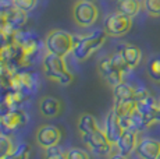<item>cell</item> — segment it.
Instances as JSON below:
<instances>
[{"mask_svg": "<svg viewBox=\"0 0 160 159\" xmlns=\"http://www.w3.org/2000/svg\"><path fill=\"white\" fill-rule=\"evenodd\" d=\"M61 109H63V103H61L60 99H57L54 96H45L39 102V110H41L43 117H57L61 113Z\"/></svg>", "mask_w": 160, "mask_h": 159, "instance_id": "obj_12", "label": "cell"}, {"mask_svg": "<svg viewBox=\"0 0 160 159\" xmlns=\"http://www.w3.org/2000/svg\"><path fill=\"white\" fill-rule=\"evenodd\" d=\"M77 42V36L64 29H53L45 38V48L48 53H53L57 56L66 57L74 50Z\"/></svg>", "mask_w": 160, "mask_h": 159, "instance_id": "obj_3", "label": "cell"}, {"mask_svg": "<svg viewBox=\"0 0 160 159\" xmlns=\"http://www.w3.org/2000/svg\"><path fill=\"white\" fill-rule=\"evenodd\" d=\"M13 2L15 7L25 11V13L29 10H33L38 6V0H13Z\"/></svg>", "mask_w": 160, "mask_h": 159, "instance_id": "obj_24", "label": "cell"}, {"mask_svg": "<svg viewBox=\"0 0 160 159\" xmlns=\"http://www.w3.org/2000/svg\"><path fill=\"white\" fill-rule=\"evenodd\" d=\"M43 73L50 81H54L60 85H70L74 81V75L67 69L64 57L53 53H46L42 60Z\"/></svg>", "mask_w": 160, "mask_h": 159, "instance_id": "obj_1", "label": "cell"}, {"mask_svg": "<svg viewBox=\"0 0 160 159\" xmlns=\"http://www.w3.org/2000/svg\"><path fill=\"white\" fill-rule=\"evenodd\" d=\"M104 133H106L107 138L114 145L118 141L120 137L122 136V133H124V127H122L118 116L116 115L113 109L109 112V115L106 116V120H104Z\"/></svg>", "mask_w": 160, "mask_h": 159, "instance_id": "obj_10", "label": "cell"}, {"mask_svg": "<svg viewBox=\"0 0 160 159\" xmlns=\"http://www.w3.org/2000/svg\"><path fill=\"white\" fill-rule=\"evenodd\" d=\"M135 154L139 159H158L160 156V141L145 137L138 141Z\"/></svg>", "mask_w": 160, "mask_h": 159, "instance_id": "obj_8", "label": "cell"}, {"mask_svg": "<svg viewBox=\"0 0 160 159\" xmlns=\"http://www.w3.org/2000/svg\"><path fill=\"white\" fill-rule=\"evenodd\" d=\"M113 94H114V102L135 99V87L122 81L121 84L113 87Z\"/></svg>", "mask_w": 160, "mask_h": 159, "instance_id": "obj_17", "label": "cell"}, {"mask_svg": "<svg viewBox=\"0 0 160 159\" xmlns=\"http://www.w3.org/2000/svg\"><path fill=\"white\" fill-rule=\"evenodd\" d=\"M61 140V130L53 124H43L36 131V142L41 148H50L58 145Z\"/></svg>", "mask_w": 160, "mask_h": 159, "instance_id": "obj_7", "label": "cell"}, {"mask_svg": "<svg viewBox=\"0 0 160 159\" xmlns=\"http://www.w3.org/2000/svg\"><path fill=\"white\" fill-rule=\"evenodd\" d=\"M158 159H160V156H159V158H158Z\"/></svg>", "mask_w": 160, "mask_h": 159, "instance_id": "obj_28", "label": "cell"}, {"mask_svg": "<svg viewBox=\"0 0 160 159\" xmlns=\"http://www.w3.org/2000/svg\"><path fill=\"white\" fill-rule=\"evenodd\" d=\"M142 7L141 0H117V11L130 18L137 17Z\"/></svg>", "mask_w": 160, "mask_h": 159, "instance_id": "obj_14", "label": "cell"}, {"mask_svg": "<svg viewBox=\"0 0 160 159\" xmlns=\"http://www.w3.org/2000/svg\"><path fill=\"white\" fill-rule=\"evenodd\" d=\"M77 126H78V130L81 134H89V133H93V131L99 130L98 120L91 113H82L78 119V124Z\"/></svg>", "mask_w": 160, "mask_h": 159, "instance_id": "obj_16", "label": "cell"}, {"mask_svg": "<svg viewBox=\"0 0 160 159\" xmlns=\"http://www.w3.org/2000/svg\"><path fill=\"white\" fill-rule=\"evenodd\" d=\"M131 25H132V18L117 11V13H113L106 17L103 29L107 33V36L118 38V36L125 35V33L130 31Z\"/></svg>", "mask_w": 160, "mask_h": 159, "instance_id": "obj_6", "label": "cell"}, {"mask_svg": "<svg viewBox=\"0 0 160 159\" xmlns=\"http://www.w3.org/2000/svg\"><path fill=\"white\" fill-rule=\"evenodd\" d=\"M120 52H121L125 63H127V66L130 67L131 70L135 69V67L141 63V60H142V52H141V49L138 48L137 45L125 44Z\"/></svg>", "mask_w": 160, "mask_h": 159, "instance_id": "obj_13", "label": "cell"}, {"mask_svg": "<svg viewBox=\"0 0 160 159\" xmlns=\"http://www.w3.org/2000/svg\"><path fill=\"white\" fill-rule=\"evenodd\" d=\"M158 106H159V110H160V99L158 100Z\"/></svg>", "mask_w": 160, "mask_h": 159, "instance_id": "obj_27", "label": "cell"}, {"mask_svg": "<svg viewBox=\"0 0 160 159\" xmlns=\"http://www.w3.org/2000/svg\"><path fill=\"white\" fill-rule=\"evenodd\" d=\"M43 159H67V151H64V149L58 145L50 146V148L45 149Z\"/></svg>", "mask_w": 160, "mask_h": 159, "instance_id": "obj_22", "label": "cell"}, {"mask_svg": "<svg viewBox=\"0 0 160 159\" xmlns=\"http://www.w3.org/2000/svg\"><path fill=\"white\" fill-rule=\"evenodd\" d=\"M146 71L150 80L155 82H160V56H153L148 60Z\"/></svg>", "mask_w": 160, "mask_h": 159, "instance_id": "obj_19", "label": "cell"}, {"mask_svg": "<svg viewBox=\"0 0 160 159\" xmlns=\"http://www.w3.org/2000/svg\"><path fill=\"white\" fill-rule=\"evenodd\" d=\"M27 121V115L22 110H8L3 115V126L7 130H15Z\"/></svg>", "mask_w": 160, "mask_h": 159, "instance_id": "obj_15", "label": "cell"}, {"mask_svg": "<svg viewBox=\"0 0 160 159\" xmlns=\"http://www.w3.org/2000/svg\"><path fill=\"white\" fill-rule=\"evenodd\" d=\"M82 138H84V142L87 144L89 151H92L96 155H100V156L109 155L110 152H112L113 145H114V144L107 138L104 130H100V128L93 131V133L82 134Z\"/></svg>", "mask_w": 160, "mask_h": 159, "instance_id": "obj_5", "label": "cell"}, {"mask_svg": "<svg viewBox=\"0 0 160 159\" xmlns=\"http://www.w3.org/2000/svg\"><path fill=\"white\" fill-rule=\"evenodd\" d=\"M138 131L134 130H124L122 136L118 138V141L116 142L117 146V152L125 155V156H130L132 152H135L138 145Z\"/></svg>", "mask_w": 160, "mask_h": 159, "instance_id": "obj_11", "label": "cell"}, {"mask_svg": "<svg viewBox=\"0 0 160 159\" xmlns=\"http://www.w3.org/2000/svg\"><path fill=\"white\" fill-rule=\"evenodd\" d=\"M109 159H128V156H125V155H122V154H120V152H117V154H113Z\"/></svg>", "mask_w": 160, "mask_h": 159, "instance_id": "obj_26", "label": "cell"}, {"mask_svg": "<svg viewBox=\"0 0 160 159\" xmlns=\"http://www.w3.org/2000/svg\"><path fill=\"white\" fill-rule=\"evenodd\" d=\"M106 38L107 33L104 32V29H93L88 35L77 36L75 46H74L72 50L74 57L79 62L87 60L91 54H93L95 52L99 50L103 46V44L106 42Z\"/></svg>", "mask_w": 160, "mask_h": 159, "instance_id": "obj_2", "label": "cell"}, {"mask_svg": "<svg viewBox=\"0 0 160 159\" xmlns=\"http://www.w3.org/2000/svg\"><path fill=\"white\" fill-rule=\"evenodd\" d=\"M29 155H31V146L28 144L22 142L15 146L14 151L3 159H29Z\"/></svg>", "mask_w": 160, "mask_h": 159, "instance_id": "obj_20", "label": "cell"}, {"mask_svg": "<svg viewBox=\"0 0 160 159\" xmlns=\"http://www.w3.org/2000/svg\"><path fill=\"white\" fill-rule=\"evenodd\" d=\"M67 159H91L88 151L82 148H70L67 151Z\"/></svg>", "mask_w": 160, "mask_h": 159, "instance_id": "obj_25", "label": "cell"}, {"mask_svg": "<svg viewBox=\"0 0 160 159\" xmlns=\"http://www.w3.org/2000/svg\"><path fill=\"white\" fill-rule=\"evenodd\" d=\"M72 17L77 25L82 28H89L98 21L99 10L92 0H79L72 8Z\"/></svg>", "mask_w": 160, "mask_h": 159, "instance_id": "obj_4", "label": "cell"}, {"mask_svg": "<svg viewBox=\"0 0 160 159\" xmlns=\"http://www.w3.org/2000/svg\"><path fill=\"white\" fill-rule=\"evenodd\" d=\"M135 109H137V100L135 99L114 102V106H113V110H114V113L118 116V119L128 117Z\"/></svg>", "mask_w": 160, "mask_h": 159, "instance_id": "obj_18", "label": "cell"}, {"mask_svg": "<svg viewBox=\"0 0 160 159\" xmlns=\"http://www.w3.org/2000/svg\"><path fill=\"white\" fill-rule=\"evenodd\" d=\"M142 4L150 17H160V0H143Z\"/></svg>", "mask_w": 160, "mask_h": 159, "instance_id": "obj_23", "label": "cell"}, {"mask_svg": "<svg viewBox=\"0 0 160 159\" xmlns=\"http://www.w3.org/2000/svg\"><path fill=\"white\" fill-rule=\"evenodd\" d=\"M99 71H100V75H102L110 85H113V87H116V85H118L122 82L124 73H121L114 64L112 63L110 56L104 57L102 62L99 63Z\"/></svg>", "mask_w": 160, "mask_h": 159, "instance_id": "obj_9", "label": "cell"}, {"mask_svg": "<svg viewBox=\"0 0 160 159\" xmlns=\"http://www.w3.org/2000/svg\"><path fill=\"white\" fill-rule=\"evenodd\" d=\"M14 148L15 146L13 144V140L6 134H0V159L10 155L14 151Z\"/></svg>", "mask_w": 160, "mask_h": 159, "instance_id": "obj_21", "label": "cell"}]
</instances>
